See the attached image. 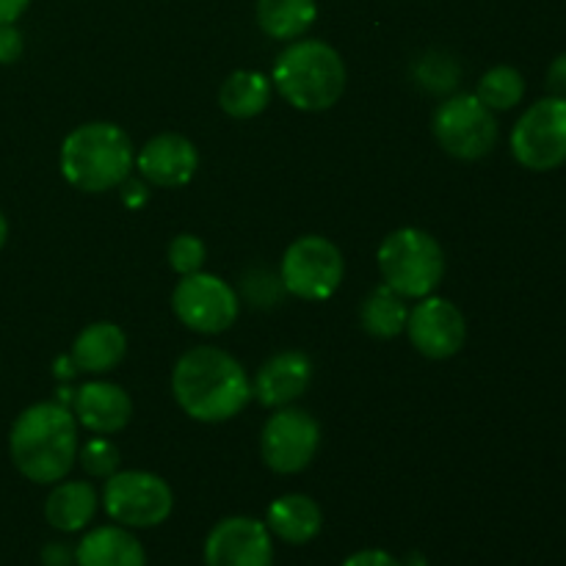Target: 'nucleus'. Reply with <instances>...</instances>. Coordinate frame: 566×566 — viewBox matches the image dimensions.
<instances>
[{
    "mask_svg": "<svg viewBox=\"0 0 566 566\" xmlns=\"http://www.w3.org/2000/svg\"><path fill=\"white\" fill-rule=\"evenodd\" d=\"M70 357L83 374H108L127 357V335L114 321H97L75 337Z\"/></svg>",
    "mask_w": 566,
    "mask_h": 566,
    "instance_id": "nucleus-18",
    "label": "nucleus"
},
{
    "mask_svg": "<svg viewBox=\"0 0 566 566\" xmlns=\"http://www.w3.org/2000/svg\"><path fill=\"white\" fill-rule=\"evenodd\" d=\"M346 83V61L321 39H296L276 55L274 86L296 111H329L343 97Z\"/></svg>",
    "mask_w": 566,
    "mask_h": 566,
    "instance_id": "nucleus-3",
    "label": "nucleus"
},
{
    "mask_svg": "<svg viewBox=\"0 0 566 566\" xmlns=\"http://www.w3.org/2000/svg\"><path fill=\"white\" fill-rule=\"evenodd\" d=\"M271 103V83L263 72L238 70L219 88V105L232 119H252Z\"/></svg>",
    "mask_w": 566,
    "mask_h": 566,
    "instance_id": "nucleus-22",
    "label": "nucleus"
},
{
    "mask_svg": "<svg viewBox=\"0 0 566 566\" xmlns=\"http://www.w3.org/2000/svg\"><path fill=\"white\" fill-rule=\"evenodd\" d=\"M409 307L403 304V298L398 293H392L390 287L381 285L370 293L368 298L359 307V324L368 335L379 337V340H390L398 337L407 329Z\"/></svg>",
    "mask_w": 566,
    "mask_h": 566,
    "instance_id": "nucleus-23",
    "label": "nucleus"
},
{
    "mask_svg": "<svg viewBox=\"0 0 566 566\" xmlns=\"http://www.w3.org/2000/svg\"><path fill=\"white\" fill-rule=\"evenodd\" d=\"M44 566H72L75 564V551L66 545H48L42 553Z\"/></svg>",
    "mask_w": 566,
    "mask_h": 566,
    "instance_id": "nucleus-30",
    "label": "nucleus"
},
{
    "mask_svg": "<svg viewBox=\"0 0 566 566\" xmlns=\"http://www.w3.org/2000/svg\"><path fill=\"white\" fill-rule=\"evenodd\" d=\"M475 97L490 111H512L525 97L523 72L509 64L492 66L490 72L481 75L479 86H475Z\"/></svg>",
    "mask_w": 566,
    "mask_h": 566,
    "instance_id": "nucleus-24",
    "label": "nucleus"
},
{
    "mask_svg": "<svg viewBox=\"0 0 566 566\" xmlns=\"http://www.w3.org/2000/svg\"><path fill=\"white\" fill-rule=\"evenodd\" d=\"M282 287L304 302H326L346 276L343 252L324 235H302L282 254Z\"/></svg>",
    "mask_w": 566,
    "mask_h": 566,
    "instance_id": "nucleus-7",
    "label": "nucleus"
},
{
    "mask_svg": "<svg viewBox=\"0 0 566 566\" xmlns=\"http://www.w3.org/2000/svg\"><path fill=\"white\" fill-rule=\"evenodd\" d=\"M313 381V363L304 352H280L263 363L252 381V398L263 407L280 409L291 407L296 398L307 392Z\"/></svg>",
    "mask_w": 566,
    "mask_h": 566,
    "instance_id": "nucleus-15",
    "label": "nucleus"
},
{
    "mask_svg": "<svg viewBox=\"0 0 566 566\" xmlns=\"http://www.w3.org/2000/svg\"><path fill=\"white\" fill-rule=\"evenodd\" d=\"M545 83L547 92H551L553 97H566V53H558L556 59L551 61Z\"/></svg>",
    "mask_w": 566,
    "mask_h": 566,
    "instance_id": "nucleus-29",
    "label": "nucleus"
},
{
    "mask_svg": "<svg viewBox=\"0 0 566 566\" xmlns=\"http://www.w3.org/2000/svg\"><path fill=\"white\" fill-rule=\"evenodd\" d=\"M403 332L423 357L451 359L462 352L468 324H464V315L457 304L431 293L409 310Z\"/></svg>",
    "mask_w": 566,
    "mask_h": 566,
    "instance_id": "nucleus-13",
    "label": "nucleus"
},
{
    "mask_svg": "<svg viewBox=\"0 0 566 566\" xmlns=\"http://www.w3.org/2000/svg\"><path fill=\"white\" fill-rule=\"evenodd\" d=\"M205 258H208V249H205L202 238L191 235V232H182L169 243V265L180 276L202 271Z\"/></svg>",
    "mask_w": 566,
    "mask_h": 566,
    "instance_id": "nucleus-26",
    "label": "nucleus"
},
{
    "mask_svg": "<svg viewBox=\"0 0 566 566\" xmlns=\"http://www.w3.org/2000/svg\"><path fill=\"white\" fill-rule=\"evenodd\" d=\"M6 238H9V221H6L3 210H0V249L6 247Z\"/></svg>",
    "mask_w": 566,
    "mask_h": 566,
    "instance_id": "nucleus-34",
    "label": "nucleus"
},
{
    "mask_svg": "<svg viewBox=\"0 0 566 566\" xmlns=\"http://www.w3.org/2000/svg\"><path fill=\"white\" fill-rule=\"evenodd\" d=\"M379 271L385 285L401 298H426L446 276V252L431 232L401 227L381 241Z\"/></svg>",
    "mask_w": 566,
    "mask_h": 566,
    "instance_id": "nucleus-5",
    "label": "nucleus"
},
{
    "mask_svg": "<svg viewBox=\"0 0 566 566\" xmlns=\"http://www.w3.org/2000/svg\"><path fill=\"white\" fill-rule=\"evenodd\" d=\"M318 17L315 0H258V25L276 42H296Z\"/></svg>",
    "mask_w": 566,
    "mask_h": 566,
    "instance_id": "nucleus-21",
    "label": "nucleus"
},
{
    "mask_svg": "<svg viewBox=\"0 0 566 566\" xmlns=\"http://www.w3.org/2000/svg\"><path fill=\"white\" fill-rule=\"evenodd\" d=\"M77 426L92 434L108 437L125 429L133 418V401L125 387L114 381H86L72 398Z\"/></svg>",
    "mask_w": 566,
    "mask_h": 566,
    "instance_id": "nucleus-16",
    "label": "nucleus"
},
{
    "mask_svg": "<svg viewBox=\"0 0 566 566\" xmlns=\"http://www.w3.org/2000/svg\"><path fill=\"white\" fill-rule=\"evenodd\" d=\"M205 566H274L269 525L254 517H224L205 539Z\"/></svg>",
    "mask_w": 566,
    "mask_h": 566,
    "instance_id": "nucleus-12",
    "label": "nucleus"
},
{
    "mask_svg": "<svg viewBox=\"0 0 566 566\" xmlns=\"http://www.w3.org/2000/svg\"><path fill=\"white\" fill-rule=\"evenodd\" d=\"M77 420L61 401L31 403L9 431V457L33 484H59L77 462Z\"/></svg>",
    "mask_w": 566,
    "mask_h": 566,
    "instance_id": "nucleus-2",
    "label": "nucleus"
},
{
    "mask_svg": "<svg viewBox=\"0 0 566 566\" xmlns=\"http://www.w3.org/2000/svg\"><path fill=\"white\" fill-rule=\"evenodd\" d=\"M171 307H175L177 318L199 335H221L235 324L238 313H241L235 287L221 276L205 274V271L180 276L175 293H171Z\"/></svg>",
    "mask_w": 566,
    "mask_h": 566,
    "instance_id": "nucleus-10",
    "label": "nucleus"
},
{
    "mask_svg": "<svg viewBox=\"0 0 566 566\" xmlns=\"http://www.w3.org/2000/svg\"><path fill=\"white\" fill-rule=\"evenodd\" d=\"M136 166L144 180L158 188H180L193 180L199 169V153L191 138L180 133H160L149 138L136 155Z\"/></svg>",
    "mask_w": 566,
    "mask_h": 566,
    "instance_id": "nucleus-14",
    "label": "nucleus"
},
{
    "mask_svg": "<svg viewBox=\"0 0 566 566\" xmlns=\"http://www.w3.org/2000/svg\"><path fill=\"white\" fill-rule=\"evenodd\" d=\"M97 490L88 481H59L44 501V517L61 534H77L94 520Z\"/></svg>",
    "mask_w": 566,
    "mask_h": 566,
    "instance_id": "nucleus-20",
    "label": "nucleus"
},
{
    "mask_svg": "<svg viewBox=\"0 0 566 566\" xmlns=\"http://www.w3.org/2000/svg\"><path fill=\"white\" fill-rule=\"evenodd\" d=\"M271 536L285 545H310L324 528V512L310 495H282L265 512Z\"/></svg>",
    "mask_w": 566,
    "mask_h": 566,
    "instance_id": "nucleus-19",
    "label": "nucleus"
},
{
    "mask_svg": "<svg viewBox=\"0 0 566 566\" xmlns=\"http://www.w3.org/2000/svg\"><path fill=\"white\" fill-rule=\"evenodd\" d=\"M437 144L446 149L451 158L459 160H479L495 149L497 119L495 111L486 108L475 94H453L440 108L434 111L431 119Z\"/></svg>",
    "mask_w": 566,
    "mask_h": 566,
    "instance_id": "nucleus-8",
    "label": "nucleus"
},
{
    "mask_svg": "<svg viewBox=\"0 0 566 566\" xmlns=\"http://www.w3.org/2000/svg\"><path fill=\"white\" fill-rule=\"evenodd\" d=\"M103 509L125 528H158L171 517L175 492L169 481L147 470H119L105 479Z\"/></svg>",
    "mask_w": 566,
    "mask_h": 566,
    "instance_id": "nucleus-6",
    "label": "nucleus"
},
{
    "mask_svg": "<svg viewBox=\"0 0 566 566\" xmlns=\"http://www.w3.org/2000/svg\"><path fill=\"white\" fill-rule=\"evenodd\" d=\"M512 155L528 171H553L566 164V97L536 99L512 130Z\"/></svg>",
    "mask_w": 566,
    "mask_h": 566,
    "instance_id": "nucleus-9",
    "label": "nucleus"
},
{
    "mask_svg": "<svg viewBox=\"0 0 566 566\" xmlns=\"http://www.w3.org/2000/svg\"><path fill=\"white\" fill-rule=\"evenodd\" d=\"M321 448V423L296 407H280L260 431V457L280 475H296L313 464Z\"/></svg>",
    "mask_w": 566,
    "mask_h": 566,
    "instance_id": "nucleus-11",
    "label": "nucleus"
},
{
    "mask_svg": "<svg viewBox=\"0 0 566 566\" xmlns=\"http://www.w3.org/2000/svg\"><path fill=\"white\" fill-rule=\"evenodd\" d=\"M25 50V42H22V33L14 22H6L0 25V66L17 64Z\"/></svg>",
    "mask_w": 566,
    "mask_h": 566,
    "instance_id": "nucleus-27",
    "label": "nucleus"
},
{
    "mask_svg": "<svg viewBox=\"0 0 566 566\" xmlns=\"http://www.w3.org/2000/svg\"><path fill=\"white\" fill-rule=\"evenodd\" d=\"M72 374H77V368H75V363H72V357H66V359H59V363H55V376H64V379H70Z\"/></svg>",
    "mask_w": 566,
    "mask_h": 566,
    "instance_id": "nucleus-33",
    "label": "nucleus"
},
{
    "mask_svg": "<svg viewBox=\"0 0 566 566\" xmlns=\"http://www.w3.org/2000/svg\"><path fill=\"white\" fill-rule=\"evenodd\" d=\"M343 566H407L403 562H398L392 553L387 551H376V547H368V551H359L354 556H348Z\"/></svg>",
    "mask_w": 566,
    "mask_h": 566,
    "instance_id": "nucleus-28",
    "label": "nucleus"
},
{
    "mask_svg": "<svg viewBox=\"0 0 566 566\" xmlns=\"http://www.w3.org/2000/svg\"><path fill=\"white\" fill-rule=\"evenodd\" d=\"M171 392L188 418L199 423H224L249 407L252 381L243 365L224 348L197 346L177 359Z\"/></svg>",
    "mask_w": 566,
    "mask_h": 566,
    "instance_id": "nucleus-1",
    "label": "nucleus"
},
{
    "mask_svg": "<svg viewBox=\"0 0 566 566\" xmlns=\"http://www.w3.org/2000/svg\"><path fill=\"white\" fill-rule=\"evenodd\" d=\"M77 462L86 470L92 479H111L114 473H119V448L108 440V437H92L88 442H83L77 448Z\"/></svg>",
    "mask_w": 566,
    "mask_h": 566,
    "instance_id": "nucleus-25",
    "label": "nucleus"
},
{
    "mask_svg": "<svg viewBox=\"0 0 566 566\" xmlns=\"http://www.w3.org/2000/svg\"><path fill=\"white\" fill-rule=\"evenodd\" d=\"M133 142L114 122H86L61 144V175L83 193H105L130 177Z\"/></svg>",
    "mask_w": 566,
    "mask_h": 566,
    "instance_id": "nucleus-4",
    "label": "nucleus"
},
{
    "mask_svg": "<svg viewBox=\"0 0 566 566\" xmlns=\"http://www.w3.org/2000/svg\"><path fill=\"white\" fill-rule=\"evenodd\" d=\"M77 566H147V551L125 525H99L75 547Z\"/></svg>",
    "mask_w": 566,
    "mask_h": 566,
    "instance_id": "nucleus-17",
    "label": "nucleus"
},
{
    "mask_svg": "<svg viewBox=\"0 0 566 566\" xmlns=\"http://www.w3.org/2000/svg\"><path fill=\"white\" fill-rule=\"evenodd\" d=\"M28 6H31V0H0V25L20 20Z\"/></svg>",
    "mask_w": 566,
    "mask_h": 566,
    "instance_id": "nucleus-32",
    "label": "nucleus"
},
{
    "mask_svg": "<svg viewBox=\"0 0 566 566\" xmlns=\"http://www.w3.org/2000/svg\"><path fill=\"white\" fill-rule=\"evenodd\" d=\"M122 202L127 205V208H138V205L147 202V188H144V182H136L127 177L125 182H122Z\"/></svg>",
    "mask_w": 566,
    "mask_h": 566,
    "instance_id": "nucleus-31",
    "label": "nucleus"
}]
</instances>
